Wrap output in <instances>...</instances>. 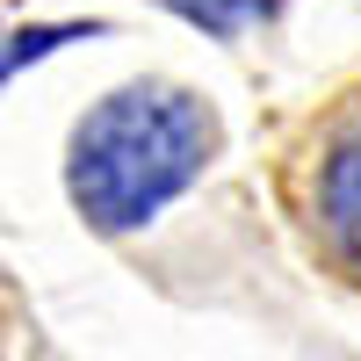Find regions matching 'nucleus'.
Returning a JSON list of instances; mask_svg holds the SVG:
<instances>
[{"label":"nucleus","mask_w":361,"mask_h":361,"mask_svg":"<svg viewBox=\"0 0 361 361\" xmlns=\"http://www.w3.org/2000/svg\"><path fill=\"white\" fill-rule=\"evenodd\" d=\"M217 159V116L188 87L137 80L80 116L66 152V195L94 231H137L159 209L195 188L202 166Z\"/></svg>","instance_id":"f257e3e1"},{"label":"nucleus","mask_w":361,"mask_h":361,"mask_svg":"<svg viewBox=\"0 0 361 361\" xmlns=\"http://www.w3.org/2000/svg\"><path fill=\"white\" fill-rule=\"evenodd\" d=\"M318 231L340 253V267L361 275V123L340 130L325 166H318Z\"/></svg>","instance_id":"f03ea898"},{"label":"nucleus","mask_w":361,"mask_h":361,"mask_svg":"<svg viewBox=\"0 0 361 361\" xmlns=\"http://www.w3.org/2000/svg\"><path fill=\"white\" fill-rule=\"evenodd\" d=\"M80 37H102V22H29V29H15V37H0V87H8L22 66H44L51 51H66Z\"/></svg>","instance_id":"7ed1b4c3"},{"label":"nucleus","mask_w":361,"mask_h":361,"mask_svg":"<svg viewBox=\"0 0 361 361\" xmlns=\"http://www.w3.org/2000/svg\"><path fill=\"white\" fill-rule=\"evenodd\" d=\"M159 8H173L180 22H195L202 37H238V29L267 22L282 0H159Z\"/></svg>","instance_id":"20e7f679"}]
</instances>
